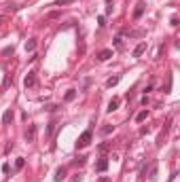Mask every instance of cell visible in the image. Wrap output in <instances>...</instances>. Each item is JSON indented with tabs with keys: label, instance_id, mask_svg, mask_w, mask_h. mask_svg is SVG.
Wrapping results in <instances>:
<instances>
[{
	"label": "cell",
	"instance_id": "cell-17",
	"mask_svg": "<svg viewBox=\"0 0 180 182\" xmlns=\"http://www.w3.org/2000/svg\"><path fill=\"white\" fill-rule=\"evenodd\" d=\"M112 129H115V127H112V125H104V127H102V129H100V131H102V133H104V135H108V133H110V131H112Z\"/></svg>",
	"mask_w": 180,
	"mask_h": 182
},
{
	"label": "cell",
	"instance_id": "cell-6",
	"mask_svg": "<svg viewBox=\"0 0 180 182\" xmlns=\"http://www.w3.org/2000/svg\"><path fill=\"white\" fill-rule=\"evenodd\" d=\"M110 57H112V49H104V51L98 53V59H100V61H108Z\"/></svg>",
	"mask_w": 180,
	"mask_h": 182
},
{
	"label": "cell",
	"instance_id": "cell-22",
	"mask_svg": "<svg viewBox=\"0 0 180 182\" xmlns=\"http://www.w3.org/2000/svg\"><path fill=\"white\" fill-rule=\"evenodd\" d=\"M129 36H144V32L142 30H133V32H127Z\"/></svg>",
	"mask_w": 180,
	"mask_h": 182
},
{
	"label": "cell",
	"instance_id": "cell-24",
	"mask_svg": "<svg viewBox=\"0 0 180 182\" xmlns=\"http://www.w3.org/2000/svg\"><path fill=\"white\" fill-rule=\"evenodd\" d=\"M85 161H87V157H79V159H76V161H74V163H76V165H83Z\"/></svg>",
	"mask_w": 180,
	"mask_h": 182
},
{
	"label": "cell",
	"instance_id": "cell-26",
	"mask_svg": "<svg viewBox=\"0 0 180 182\" xmlns=\"http://www.w3.org/2000/svg\"><path fill=\"white\" fill-rule=\"evenodd\" d=\"M98 182H110V178H108V176H102V178H100Z\"/></svg>",
	"mask_w": 180,
	"mask_h": 182
},
{
	"label": "cell",
	"instance_id": "cell-25",
	"mask_svg": "<svg viewBox=\"0 0 180 182\" xmlns=\"http://www.w3.org/2000/svg\"><path fill=\"white\" fill-rule=\"evenodd\" d=\"M11 53H13V47H7V49L2 51V55H11Z\"/></svg>",
	"mask_w": 180,
	"mask_h": 182
},
{
	"label": "cell",
	"instance_id": "cell-7",
	"mask_svg": "<svg viewBox=\"0 0 180 182\" xmlns=\"http://www.w3.org/2000/svg\"><path fill=\"white\" fill-rule=\"evenodd\" d=\"M119 104H121V100H119V98H112V100L108 102V108H106V110H108V112H115V110L119 108Z\"/></svg>",
	"mask_w": 180,
	"mask_h": 182
},
{
	"label": "cell",
	"instance_id": "cell-18",
	"mask_svg": "<svg viewBox=\"0 0 180 182\" xmlns=\"http://www.w3.org/2000/svg\"><path fill=\"white\" fill-rule=\"evenodd\" d=\"M55 125H57V121H51V123H49V127H47V135H51V133H53Z\"/></svg>",
	"mask_w": 180,
	"mask_h": 182
},
{
	"label": "cell",
	"instance_id": "cell-10",
	"mask_svg": "<svg viewBox=\"0 0 180 182\" xmlns=\"http://www.w3.org/2000/svg\"><path fill=\"white\" fill-rule=\"evenodd\" d=\"M34 49H36V38H30L26 42V53H34Z\"/></svg>",
	"mask_w": 180,
	"mask_h": 182
},
{
	"label": "cell",
	"instance_id": "cell-15",
	"mask_svg": "<svg viewBox=\"0 0 180 182\" xmlns=\"http://www.w3.org/2000/svg\"><path fill=\"white\" fill-rule=\"evenodd\" d=\"M24 165H26V159H24V157H19L17 161H15V169H24Z\"/></svg>",
	"mask_w": 180,
	"mask_h": 182
},
{
	"label": "cell",
	"instance_id": "cell-14",
	"mask_svg": "<svg viewBox=\"0 0 180 182\" xmlns=\"http://www.w3.org/2000/svg\"><path fill=\"white\" fill-rule=\"evenodd\" d=\"M146 117H148V112H146V110H140L138 115H136V121L142 123V121H146Z\"/></svg>",
	"mask_w": 180,
	"mask_h": 182
},
{
	"label": "cell",
	"instance_id": "cell-20",
	"mask_svg": "<svg viewBox=\"0 0 180 182\" xmlns=\"http://www.w3.org/2000/svg\"><path fill=\"white\" fill-rule=\"evenodd\" d=\"M115 47H117V49H123V38H121V36L115 38Z\"/></svg>",
	"mask_w": 180,
	"mask_h": 182
},
{
	"label": "cell",
	"instance_id": "cell-3",
	"mask_svg": "<svg viewBox=\"0 0 180 182\" xmlns=\"http://www.w3.org/2000/svg\"><path fill=\"white\" fill-rule=\"evenodd\" d=\"M36 133H38L36 125H28V129H26V142H34L36 140Z\"/></svg>",
	"mask_w": 180,
	"mask_h": 182
},
{
	"label": "cell",
	"instance_id": "cell-19",
	"mask_svg": "<svg viewBox=\"0 0 180 182\" xmlns=\"http://www.w3.org/2000/svg\"><path fill=\"white\" fill-rule=\"evenodd\" d=\"M148 178H150L153 182L157 180V165H153V167H150V176H148Z\"/></svg>",
	"mask_w": 180,
	"mask_h": 182
},
{
	"label": "cell",
	"instance_id": "cell-9",
	"mask_svg": "<svg viewBox=\"0 0 180 182\" xmlns=\"http://www.w3.org/2000/svg\"><path fill=\"white\" fill-rule=\"evenodd\" d=\"M96 169L98 172H106L108 169V159H100V161L96 163Z\"/></svg>",
	"mask_w": 180,
	"mask_h": 182
},
{
	"label": "cell",
	"instance_id": "cell-16",
	"mask_svg": "<svg viewBox=\"0 0 180 182\" xmlns=\"http://www.w3.org/2000/svg\"><path fill=\"white\" fill-rule=\"evenodd\" d=\"M110 148H112V144H110V142H104V144H100V146H98V150H100V152H106V150H110Z\"/></svg>",
	"mask_w": 180,
	"mask_h": 182
},
{
	"label": "cell",
	"instance_id": "cell-23",
	"mask_svg": "<svg viewBox=\"0 0 180 182\" xmlns=\"http://www.w3.org/2000/svg\"><path fill=\"white\" fill-rule=\"evenodd\" d=\"M72 2V0H57V2H55V7H61V4H70Z\"/></svg>",
	"mask_w": 180,
	"mask_h": 182
},
{
	"label": "cell",
	"instance_id": "cell-5",
	"mask_svg": "<svg viewBox=\"0 0 180 182\" xmlns=\"http://www.w3.org/2000/svg\"><path fill=\"white\" fill-rule=\"evenodd\" d=\"M144 51H146V42L142 40L140 44H136V49H133V57H140V55H144Z\"/></svg>",
	"mask_w": 180,
	"mask_h": 182
},
{
	"label": "cell",
	"instance_id": "cell-2",
	"mask_svg": "<svg viewBox=\"0 0 180 182\" xmlns=\"http://www.w3.org/2000/svg\"><path fill=\"white\" fill-rule=\"evenodd\" d=\"M24 87H26V89L36 87V72H28V76L24 78Z\"/></svg>",
	"mask_w": 180,
	"mask_h": 182
},
{
	"label": "cell",
	"instance_id": "cell-27",
	"mask_svg": "<svg viewBox=\"0 0 180 182\" xmlns=\"http://www.w3.org/2000/svg\"><path fill=\"white\" fill-rule=\"evenodd\" d=\"M4 21H7V17H4V15H0V24H4Z\"/></svg>",
	"mask_w": 180,
	"mask_h": 182
},
{
	"label": "cell",
	"instance_id": "cell-4",
	"mask_svg": "<svg viewBox=\"0 0 180 182\" xmlns=\"http://www.w3.org/2000/svg\"><path fill=\"white\" fill-rule=\"evenodd\" d=\"M144 7H146L144 2H138V4H136V9H133V19H140V17L144 15Z\"/></svg>",
	"mask_w": 180,
	"mask_h": 182
},
{
	"label": "cell",
	"instance_id": "cell-11",
	"mask_svg": "<svg viewBox=\"0 0 180 182\" xmlns=\"http://www.w3.org/2000/svg\"><path fill=\"white\" fill-rule=\"evenodd\" d=\"M74 98H76V89H68L66 95H64V102H72Z\"/></svg>",
	"mask_w": 180,
	"mask_h": 182
},
{
	"label": "cell",
	"instance_id": "cell-1",
	"mask_svg": "<svg viewBox=\"0 0 180 182\" xmlns=\"http://www.w3.org/2000/svg\"><path fill=\"white\" fill-rule=\"evenodd\" d=\"M91 138H93V133L91 131H83L81 135H79V140H76V148H85V146H89L91 144Z\"/></svg>",
	"mask_w": 180,
	"mask_h": 182
},
{
	"label": "cell",
	"instance_id": "cell-21",
	"mask_svg": "<svg viewBox=\"0 0 180 182\" xmlns=\"http://www.w3.org/2000/svg\"><path fill=\"white\" fill-rule=\"evenodd\" d=\"M98 24H100V28H104V26H106V17H104V15H100V17H98Z\"/></svg>",
	"mask_w": 180,
	"mask_h": 182
},
{
	"label": "cell",
	"instance_id": "cell-12",
	"mask_svg": "<svg viewBox=\"0 0 180 182\" xmlns=\"http://www.w3.org/2000/svg\"><path fill=\"white\" fill-rule=\"evenodd\" d=\"M66 178V167H57V172H55V182H61Z\"/></svg>",
	"mask_w": 180,
	"mask_h": 182
},
{
	"label": "cell",
	"instance_id": "cell-8",
	"mask_svg": "<svg viewBox=\"0 0 180 182\" xmlns=\"http://www.w3.org/2000/svg\"><path fill=\"white\" fill-rule=\"evenodd\" d=\"M13 121V110L9 108V110H4V115H2V125H9Z\"/></svg>",
	"mask_w": 180,
	"mask_h": 182
},
{
	"label": "cell",
	"instance_id": "cell-13",
	"mask_svg": "<svg viewBox=\"0 0 180 182\" xmlns=\"http://www.w3.org/2000/svg\"><path fill=\"white\" fill-rule=\"evenodd\" d=\"M119 81H121L119 74H117V76H110V78L106 81V87H115V85H119Z\"/></svg>",
	"mask_w": 180,
	"mask_h": 182
}]
</instances>
